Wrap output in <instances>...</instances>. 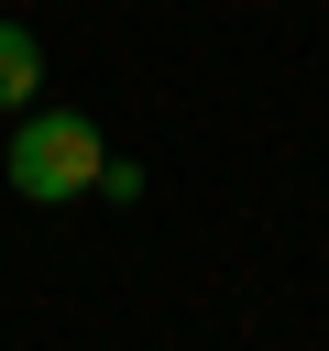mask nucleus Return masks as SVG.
<instances>
[{
    "instance_id": "obj_1",
    "label": "nucleus",
    "mask_w": 329,
    "mask_h": 351,
    "mask_svg": "<svg viewBox=\"0 0 329 351\" xmlns=\"http://www.w3.org/2000/svg\"><path fill=\"white\" fill-rule=\"evenodd\" d=\"M99 121L88 110H11V186L33 197V208H66V197H99Z\"/></svg>"
},
{
    "instance_id": "obj_2",
    "label": "nucleus",
    "mask_w": 329,
    "mask_h": 351,
    "mask_svg": "<svg viewBox=\"0 0 329 351\" xmlns=\"http://www.w3.org/2000/svg\"><path fill=\"white\" fill-rule=\"evenodd\" d=\"M33 99H44V44L0 11V110H33Z\"/></svg>"
}]
</instances>
